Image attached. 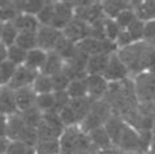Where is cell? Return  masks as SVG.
<instances>
[{"mask_svg": "<svg viewBox=\"0 0 155 154\" xmlns=\"http://www.w3.org/2000/svg\"><path fill=\"white\" fill-rule=\"evenodd\" d=\"M61 37H63V32H60L52 26H43V25H41L37 32L38 49L46 51V52L54 51L55 46H56V43Z\"/></svg>", "mask_w": 155, "mask_h": 154, "instance_id": "1", "label": "cell"}, {"mask_svg": "<svg viewBox=\"0 0 155 154\" xmlns=\"http://www.w3.org/2000/svg\"><path fill=\"white\" fill-rule=\"evenodd\" d=\"M136 92L142 102L155 101V75L142 73L136 80Z\"/></svg>", "mask_w": 155, "mask_h": 154, "instance_id": "2", "label": "cell"}, {"mask_svg": "<svg viewBox=\"0 0 155 154\" xmlns=\"http://www.w3.org/2000/svg\"><path fill=\"white\" fill-rule=\"evenodd\" d=\"M63 35L73 42L74 45L90 37V25L78 18H73L65 28L63 29Z\"/></svg>", "mask_w": 155, "mask_h": 154, "instance_id": "3", "label": "cell"}, {"mask_svg": "<svg viewBox=\"0 0 155 154\" xmlns=\"http://www.w3.org/2000/svg\"><path fill=\"white\" fill-rule=\"evenodd\" d=\"M38 75H39L38 72L30 69V68L25 67V65H20V67H17L13 77H12L11 81L7 84V86H9L12 90L31 86Z\"/></svg>", "mask_w": 155, "mask_h": 154, "instance_id": "4", "label": "cell"}, {"mask_svg": "<svg viewBox=\"0 0 155 154\" xmlns=\"http://www.w3.org/2000/svg\"><path fill=\"white\" fill-rule=\"evenodd\" d=\"M73 18H74V9H73L71 3H67V2L55 3V15H54V21L51 24V26L63 32V29Z\"/></svg>", "mask_w": 155, "mask_h": 154, "instance_id": "5", "label": "cell"}, {"mask_svg": "<svg viewBox=\"0 0 155 154\" xmlns=\"http://www.w3.org/2000/svg\"><path fill=\"white\" fill-rule=\"evenodd\" d=\"M127 73H128V68L125 67V64L121 62V59L119 58L117 54H112L110 58L108 67H107L106 72L103 73V77L107 80V82L124 80Z\"/></svg>", "mask_w": 155, "mask_h": 154, "instance_id": "6", "label": "cell"}, {"mask_svg": "<svg viewBox=\"0 0 155 154\" xmlns=\"http://www.w3.org/2000/svg\"><path fill=\"white\" fill-rule=\"evenodd\" d=\"M18 112L15 98V90L4 85L0 90V114L4 116H12Z\"/></svg>", "mask_w": 155, "mask_h": 154, "instance_id": "7", "label": "cell"}, {"mask_svg": "<svg viewBox=\"0 0 155 154\" xmlns=\"http://www.w3.org/2000/svg\"><path fill=\"white\" fill-rule=\"evenodd\" d=\"M111 55L106 54H98V55H91L87 59V64H86V73L87 76H103L106 72L107 67L110 63Z\"/></svg>", "mask_w": 155, "mask_h": 154, "instance_id": "8", "label": "cell"}, {"mask_svg": "<svg viewBox=\"0 0 155 154\" xmlns=\"http://www.w3.org/2000/svg\"><path fill=\"white\" fill-rule=\"evenodd\" d=\"M15 98H16L17 109H18V111H21V112H24V111H26L35 106L37 94L33 90L31 86H28V88L15 90Z\"/></svg>", "mask_w": 155, "mask_h": 154, "instance_id": "9", "label": "cell"}, {"mask_svg": "<svg viewBox=\"0 0 155 154\" xmlns=\"http://www.w3.org/2000/svg\"><path fill=\"white\" fill-rule=\"evenodd\" d=\"M12 24L15 25L18 33H37L41 26L37 16L28 13H18L16 18L12 21Z\"/></svg>", "mask_w": 155, "mask_h": 154, "instance_id": "10", "label": "cell"}, {"mask_svg": "<svg viewBox=\"0 0 155 154\" xmlns=\"http://www.w3.org/2000/svg\"><path fill=\"white\" fill-rule=\"evenodd\" d=\"M64 62L63 58L58 55L55 51H50L47 52V59H46V63L43 65L41 73L42 75H46L48 77H52L55 75L63 72V68H64Z\"/></svg>", "mask_w": 155, "mask_h": 154, "instance_id": "11", "label": "cell"}, {"mask_svg": "<svg viewBox=\"0 0 155 154\" xmlns=\"http://www.w3.org/2000/svg\"><path fill=\"white\" fill-rule=\"evenodd\" d=\"M86 85H87V95L90 98L102 97L108 88V82L104 77L97 75L86 77Z\"/></svg>", "mask_w": 155, "mask_h": 154, "instance_id": "12", "label": "cell"}, {"mask_svg": "<svg viewBox=\"0 0 155 154\" xmlns=\"http://www.w3.org/2000/svg\"><path fill=\"white\" fill-rule=\"evenodd\" d=\"M46 59H47L46 51H43L41 49H34L31 51H28L26 60H25L24 65L30 68V69L38 72V73H41L42 68L46 63Z\"/></svg>", "mask_w": 155, "mask_h": 154, "instance_id": "13", "label": "cell"}, {"mask_svg": "<svg viewBox=\"0 0 155 154\" xmlns=\"http://www.w3.org/2000/svg\"><path fill=\"white\" fill-rule=\"evenodd\" d=\"M136 17L143 22L155 20V2H141L136 3V7H132Z\"/></svg>", "mask_w": 155, "mask_h": 154, "instance_id": "14", "label": "cell"}, {"mask_svg": "<svg viewBox=\"0 0 155 154\" xmlns=\"http://www.w3.org/2000/svg\"><path fill=\"white\" fill-rule=\"evenodd\" d=\"M91 103H90L89 98H77V99H71L69 101V107L74 111L76 116H77V122H82L86 118V115L89 114L90 109H91Z\"/></svg>", "mask_w": 155, "mask_h": 154, "instance_id": "15", "label": "cell"}, {"mask_svg": "<svg viewBox=\"0 0 155 154\" xmlns=\"http://www.w3.org/2000/svg\"><path fill=\"white\" fill-rule=\"evenodd\" d=\"M34 150L35 154H61L60 140H38Z\"/></svg>", "mask_w": 155, "mask_h": 154, "instance_id": "16", "label": "cell"}, {"mask_svg": "<svg viewBox=\"0 0 155 154\" xmlns=\"http://www.w3.org/2000/svg\"><path fill=\"white\" fill-rule=\"evenodd\" d=\"M103 127H104L107 135L110 136L111 141L119 144L120 139H121V135H123V131L125 128V124L117 120V119H110V120L106 122V124Z\"/></svg>", "mask_w": 155, "mask_h": 154, "instance_id": "17", "label": "cell"}, {"mask_svg": "<svg viewBox=\"0 0 155 154\" xmlns=\"http://www.w3.org/2000/svg\"><path fill=\"white\" fill-rule=\"evenodd\" d=\"M102 8H103V13L107 18H112L115 20L123 11L128 9V3L125 2H104L102 3Z\"/></svg>", "mask_w": 155, "mask_h": 154, "instance_id": "18", "label": "cell"}, {"mask_svg": "<svg viewBox=\"0 0 155 154\" xmlns=\"http://www.w3.org/2000/svg\"><path fill=\"white\" fill-rule=\"evenodd\" d=\"M67 93L71 99H77V98L87 97V85H86V79L81 80H72L69 86L67 89Z\"/></svg>", "mask_w": 155, "mask_h": 154, "instance_id": "19", "label": "cell"}, {"mask_svg": "<svg viewBox=\"0 0 155 154\" xmlns=\"http://www.w3.org/2000/svg\"><path fill=\"white\" fill-rule=\"evenodd\" d=\"M16 46L25 51H31L38 49L37 42V33H18V37L16 39Z\"/></svg>", "mask_w": 155, "mask_h": 154, "instance_id": "20", "label": "cell"}, {"mask_svg": "<svg viewBox=\"0 0 155 154\" xmlns=\"http://www.w3.org/2000/svg\"><path fill=\"white\" fill-rule=\"evenodd\" d=\"M33 90L35 92L37 95L39 94H47V93H54L52 90V82H51V77L39 73L37 76V79L34 80L31 85Z\"/></svg>", "mask_w": 155, "mask_h": 154, "instance_id": "21", "label": "cell"}, {"mask_svg": "<svg viewBox=\"0 0 155 154\" xmlns=\"http://www.w3.org/2000/svg\"><path fill=\"white\" fill-rule=\"evenodd\" d=\"M35 107L39 110L42 114L51 112V111L55 112V95H54V93L39 94V95H37Z\"/></svg>", "mask_w": 155, "mask_h": 154, "instance_id": "22", "label": "cell"}, {"mask_svg": "<svg viewBox=\"0 0 155 154\" xmlns=\"http://www.w3.org/2000/svg\"><path fill=\"white\" fill-rule=\"evenodd\" d=\"M18 37V30L15 28V25L11 22H5L3 25V32H2V39L0 42L7 46V47H11L16 45V39Z\"/></svg>", "mask_w": 155, "mask_h": 154, "instance_id": "23", "label": "cell"}, {"mask_svg": "<svg viewBox=\"0 0 155 154\" xmlns=\"http://www.w3.org/2000/svg\"><path fill=\"white\" fill-rule=\"evenodd\" d=\"M120 144L125 149H136L140 145V137L137 133H134V131L132 128L125 126L121 135V139H120Z\"/></svg>", "mask_w": 155, "mask_h": 154, "instance_id": "24", "label": "cell"}, {"mask_svg": "<svg viewBox=\"0 0 155 154\" xmlns=\"http://www.w3.org/2000/svg\"><path fill=\"white\" fill-rule=\"evenodd\" d=\"M42 115L43 114L35 107V106L26 110V111H24V112H21V116H22V119H24V123L26 124L28 127L35 128V129L38 128V126H39V123L42 120Z\"/></svg>", "mask_w": 155, "mask_h": 154, "instance_id": "25", "label": "cell"}, {"mask_svg": "<svg viewBox=\"0 0 155 154\" xmlns=\"http://www.w3.org/2000/svg\"><path fill=\"white\" fill-rule=\"evenodd\" d=\"M54 15H55V3L46 2L42 11L37 15V18L39 21V24L43 25V26H51V24L54 21Z\"/></svg>", "mask_w": 155, "mask_h": 154, "instance_id": "26", "label": "cell"}, {"mask_svg": "<svg viewBox=\"0 0 155 154\" xmlns=\"http://www.w3.org/2000/svg\"><path fill=\"white\" fill-rule=\"evenodd\" d=\"M90 139H91L94 144H97L98 146H101V148H108V146H111V142H112L110 136L107 135L104 127L97 128V129L90 132Z\"/></svg>", "mask_w": 155, "mask_h": 154, "instance_id": "27", "label": "cell"}, {"mask_svg": "<svg viewBox=\"0 0 155 154\" xmlns=\"http://www.w3.org/2000/svg\"><path fill=\"white\" fill-rule=\"evenodd\" d=\"M26 55H28V51L20 49V47L16 46V45L8 47V60L12 62L13 64H16L17 67L24 65L25 64Z\"/></svg>", "mask_w": 155, "mask_h": 154, "instance_id": "28", "label": "cell"}, {"mask_svg": "<svg viewBox=\"0 0 155 154\" xmlns=\"http://www.w3.org/2000/svg\"><path fill=\"white\" fill-rule=\"evenodd\" d=\"M125 30L130 34V37H132V39L134 41V43H137V42H140L142 38H145V22L138 20V18H136Z\"/></svg>", "mask_w": 155, "mask_h": 154, "instance_id": "29", "label": "cell"}, {"mask_svg": "<svg viewBox=\"0 0 155 154\" xmlns=\"http://www.w3.org/2000/svg\"><path fill=\"white\" fill-rule=\"evenodd\" d=\"M103 24H104V34H106V39H108L111 42H116L117 39L120 32H121V29L117 25L115 20L112 18H104L103 21Z\"/></svg>", "mask_w": 155, "mask_h": 154, "instance_id": "30", "label": "cell"}, {"mask_svg": "<svg viewBox=\"0 0 155 154\" xmlns=\"http://www.w3.org/2000/svg\"><path fill=\"white\" fill-rule=\"evenodd\" d=\"M18 4L21 5L20 13H28V15L37 16L42 11V8L45 7L46 2H39V0H30V2H20Z\"/></svg>", "mask_w": 155, "mask_h": 154, "instance_id": "31", "label": "cell"}, {"mask_svg": "<svg viewBox=\"0 0 155 154\" xmlns=\"http://www.w3.org/2000/svg\"><path fill=\"white\" fill-rule=\"evenodd\" d=\"M51 82H52L54 93H56V92H67V89H68V86H69V84H71V79L64 73V72H60V73L51 77Z\"/></svg>", "mask_w": 155, "mask_h": 154, "instance_id": "32", "label": "cell"}, {"mask_svg": "<svg viewBox=\"0 0 155 154\" xmlns=\"http://www.w3.org/2000/svg\"><path fill=\"white\" fill-rule=\"evenodd\" d=\"M136 18H137V17H136V13H134V11H133V8H128V9L123 11L121 13L116 17L115 21L117 22V25L120 26L121 30H125V29H128V26Z\"/></svg>", "mask_w": 155, "mask_h": 154, "instance_id": "33", "label": "cell"}, {"mask_svg": "<svg viewBox=\"0 0 155 154\" xmlns=\"http://www.w3.org/2000/svg\"><path fill=\"white\" fill-rule=\"evenodd\" d=\"M16 69H17V65L13 64L12 62H9V60H5V62H3L2 64H0V73H2L4 85H7L11 81V79L15 75Z\"/></svg>", "mask_w": 155, "mask_h": 154, "instance_id": "34", "label": "cell"}, {"mask_svg": "<svg viewBox=\"0 0 155 154\" xmlns=\"http://www.w3.org/2000/svg\"><path fill=\"white\" fill-rule=\"evenodd\" d=\"M59 116H60V119H61L63 124H64V126H67V127H72L73 124L77 122V116H76L74 111L69 107V105L65 106V107L60 111Z\"/></svg>", "mask_w": 155, "mask_h": 154, "instance_id": "35", "label": "cell"}, {"mask_svg": "<svg viewBox=\"0 0 155 154\" xmlns=\"http://www.w3.org/2000/svg\"><path fill=\"white\" fill-rule=\"evenodd\" d=\"M30 146H28L22 141H11L7 154H26Z\"/></svg>", "mask_w": 155, "mask_h": 154, "instance_id": "36", "label": "cell"}, {"mask_svg": "<svg viewBox=\"0 0 155 154\" xmlns=\"http://www.w3.org/2000/svg\"><path fill=\"white\" fill-rule=\"evenodd\" d=\"M145 38L150 41L155 39V20L145 22Z\"/></svg>", "mask_w": 155, "mask_h": 154, "instance_id": "37", "label": "cell"}, {"mask_svg": "<svg viewBox=\"0 0 155 154\" xmlns=\"http://www.w3.org/2000/svg\"><path fill=\"white\" fill-rule=\"evenodd\" d=\"M9 144H11V140L7 136H0V154H7Z\"/></svg>", "mask_w": 155, "mask_h": 154, "instance_id": "38", "label": "cell"}, {"mask_svg": "<svg viewBox=\"0 0 155 154\" xmlns=\"http://www.w3.org/2000/svg\"><path fill=\"white\" fill-rule=\"evenodd\" d=\"M5 60H8V47L0 42V64Z\"/></svg>", "mask_w": 155, "mask_h": 154, "instance_id": "39", "label": "cell"}, {"mask_svg": "<svg viewBox=\"0 0 155 154\" xmlns=\"http://www.w3.org/2000/svg\"><path fill=\"white\" fill-rule=\"evenodd\" d=\"M0 136H7V119L0 114Z\"/></svg>", "mask_w": 155, "mask_h": 154, "instance_id": "40", "label": "cell"}, {"mask_svg": "<svg viewBox=\"0 0 155 154\" xmlns=\"http://www.w3.org/2000/svg\"><path fill=\"white\" fill-rule=\"evenodd\" d=\"M3 25H4V22H2V21H0V39H2V32H3Z\"/></svg>", "mask_w": 155, "mask_h": 154, "instance_id": "41", "label": "cell"}, {"mask_svg": "<svg viewBox=\"0 0 155 154\" xmlns=\"http://www.w3.org/2000/svg\"><path fill=\"white\" fill-rule=\"evenodd\" d=\"M4 86V84H3V77H2V73H0V88Z\"/></svg>", "mask_w": 155, "mask_h": 154, "instance_id": "42", "label": "cell"}, {"mask_svg": "<svg viewBox=\"0 0 155 154\" xmlns=\"http://www.w3.org/2000/svg\"><path fill=\"white\" fill-rule=\"evenodd\" d=\"M0 90H2V88H0Z\"/></svg>", "mask_w": 155, "mask_h": 154, "instance_id": "43", "label": "cell"}]
</instances>
